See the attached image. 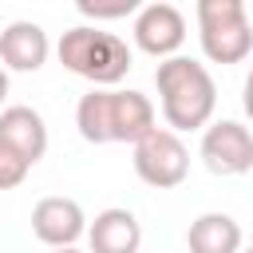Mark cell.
<instances>
[{"label": "cell", "mask_w": 253, "mask_h": 253, "mask_svg": "<svg viewBox=\"0 0 253 253\" xmlns=\"http://www.w3.org/2000/svg\"><path fill=\"white\" fill-rule=\"evenodd\" d=\"M75 126L95 146H103V142H130L134 146L138 138H146L158 126V119H154V103L142 91L91 87L75 103Z\"/></svg>", "instance_id": "6da1fadb"}, {"label": "cell", "mask_w": 253, "mask_h": 253, "mask_svg": "<svg viewBox=\"0 0 253 253\" xmlns=\"http://www.w3.org/2000/svg\"><path fill=\"white\" fill-rule=\"evenodd\" d=\"M154 87H158L162 119L174 134L210 126V119L217 111V83H213L206 63H198L190 55L162 59L154 67Z\"/></svg>", "instance_id": "7a4b0ae2"}, {"label": "cell", "mask_w": 253, "mask_h": 253, "mask_svg": "<svg viewBox=\"0 0 253 253\" xmlns=\"http://www.w3.org/2000/svg\"><path fill=\"white\" fill-rule=\"evenodd\" d=\"M55 55L71 75L87 79L91 87H119L126 79L130 63H134L126 40L115 36V32H103L95 24L67 28L59 36V43H55Z\"/></svg>", "instance_id": "3957f363"}, {"label": "cell", "mask_w": 253, "mask_h": 253, "mask_svg": "<svg viewBox=\"0 0 253 253\" xmlns=\"http://www.w3.org/2000/svg\"><path fill=\"white\" fill-rule=\"evenodd\" d=\"M202 55L213 63H245L253 55V28L241 0H198Z\"/></svg>", "instance_id": "277c9868"}, {"label": "cell", "mask_w": 253, "mask_h": 253, "mask_svg": "<svg viewBox=\"0 0 253 253\" xmlns=\"http://www.w3.org/2000/svg\"><path fill=\"white\" fill-rule=\"evenodd\" d=\"M134 174L154 190L182 186L190 174V150H186L182 134H174L170 126H154L146 138H138L134 142Z\"/></svg>", "instance_id": "5b68a950"}, {"label": "cell", "mask_w": 253, "mask_h": 253, "mask_svg": "<svg viewBox=\"0 0 253 253\" xmlns=\"http://www.w3.org/2000/svg\"><path fill=\"white\" fill-rule=\"evenodd\" d=\"M198 154L210 174H221V178L245 174V170H253V130L237 119H217L202 130Z\"/></svg>", "instance_id": "8992f818"}, {"label": "cell", "mask_w": 253, "mask_h": 253, "mask_svg": "<svg viewBox=\"0 0 253 253\" xmlns=\"http://www.w3.org/2000/svg\"><path fill=\"white\" fill-rule=\"evenodd\" d=\"M130 36H134V47L154 55V59H174L178 47L186 43V16L166 4V0H154V4H142L134 24H130Z\"/></svg>", "instance_id": "52a82bcc"}, {"label": "cell", "mask_w": 253, "mask_h": 253, "mask_svg": "<svg viewBox=\"0 0 253 253\" xmlns=\"http://www.w3.org/2000/svg\"><path fill=\"white\" fill-rule=\"evenodd\" d=\"M87 213L75 198H63V194H51V198H40L32 206V233L47 245V249H71L83 233H87Z\"/></svg>", "instance_id": "ba28073f"}, {"label": "cell", "mask_w": 253, "mask_h": 253, "mask_svg": "<svg viewBox=\"0 0 253 253\" xmlns=\"http://www.w3.org/2000/svg\"><path fill=\"white\" fill-rule=\"evenodd\" d=\"M142 225L126 206H107L87 225V253H138Z\"/></svg>", "instance_id": "9c48e42d"}, {"label": "cell", "mask_w": 253, "mask_h": 253, "mask_svg": "<svg viewBox=\"0 0 253 253\" xmlns=\"http://www.w3.org/2000/svg\"><path fill=\"white\" fill-rule=\"evenodd\" d=\"M51 55V40L36 20H12L0 32V63L8 71H40Z\"/></svg>", "instance_id": "30bf717a"}, {"label": "cell", "mask_w": 253, "mask_h": 253, "mask_svg": "<svg viewBox=\"0 0 253 253\" xmlns=\"http://www.w3.org/2000/svg\"><path fill=\"white\" fill-rule=\"evenodd\" d=\"M0 142H8L16 154H24L32 166L47 154V123L36 107L12 103L0 111Z\"/></svg>", "instance_id": "8fae6325"}, {"label": "cell", "mask_w": 253, "mask_h": 253, "mask_svg": "<svg viewBox=\"0 0 253 253\" xmlns=\"http://www.w3.org/2000/svg\"><path fill=\"white\" fill-rule=\"evenodd\" d=\"M241 225L221 213V210H210V213H198L186 229V245L190 253H241Z\"/></svg>", "instance_id": "7c38bea8"}, {"label": "cell", "mask_w": 253, "mask_h": 253, "mask_svg": "<svg viewBox=\"0 0 253 253\" xmlns=\"http://www.w3.org/2000/svg\"><path fill=\"white\" fill-rule=\"evenodd\" d=\"M79 8V16H87V20H123V16H138V0H79L75 4Z\"/></svg>", "instance_id": "4fadbf2b"}, {"label": "cell", "mask_w": 253, "mask_h": 253, "mask_svg": "<svg viewBox=\"0 0 253 253\" xmlns=\"http://www.w3.org/2000/svg\"><path fill=\"white\" fill-rule=\"evenodd\" d=\"M28 170H32V162L24 154H16L8 142H0V190H16L28 178Z\"/></svg>", "instance_id": "5bb4252c"}, {"label": "cell", "mask_w": 253, "mask_h": 253, "mask_svg": "<svg viewBox=\"0 0 253 253\" xmlns=\"http://www.w3.org/2000/svg\"><path fill=\"white\" fill-rule=\"evenodd\" d=\"M241 107H245V115H249V123H253V63H249V75H245V83H241Z\"/></svg>", "instance_id": "9a60e30c"}, {"label": "cell", "mask_w": 253, "mask_h": 253, "mask_svg": "<svg viewBox=\"0 0 253 253\" xmlns=\"http://www.w3.org/2000/svg\"><path fill=\"white\" fill-rule=\"evenodd\" d=\"M4 99H8V67L0 63V103H4Z\"/></svg>", "instance_id": "2e32d148"}, {"label": "cell", "mask_w": 253, "mask_h": 253, "mask_svg": "<svg viewBox=\"0 0 253 253\" xmlns=\"http://www.w3.org/2000/svg\"><path fill=\"white\" fill-rule=\"evenodd\" d=\"M51 253H83V249H75V245H71V249H51Z\"/></svg>", "instance_id": "e0dca14e"}, {"label": "cell", "mask_w": 253, "mask_h": 253, "mask_svg": "<svg viewBox=\"0 0 253 253\" xmlns=\"http://www.w3.org/2000/svg\"><path fill=\"white\" fill-rule=\"evenodd\" d=\"M245 253H253V245H249V249H245Z\"/></svg>", "instance_id": "ac0fdd59"}]
</instances>
